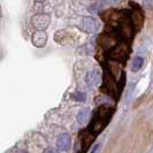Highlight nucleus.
<instances>
[{"label":"nucleus","mask_w":153,"mask_h":153,"mask_svg":"<svg viewBox=\"0 0 153 153\" xmlns=\"http://www.w3.org/2000/svg\"><path fill=\"white\" fill-rule=\"evenodd\" d=\"M113 112H114L113 108H111L109 106H100L92 119L90 127L86 130H84V132L94 138L97 136V134H99L100 131L106 127V124L109 122V120L113 115Z\"/></svg>","instance_id":"nucleus-1"},{"label":"nucleus","mask_w":153,"mask_h":153,"mask_svg":"<svg viewBox=\"0 0 153 153\" xmlns=\"http://www.w3.org/2000/svg\"><path fill=\"white\" fill-rule=\"evenodd\" d=\"M130 21H131V24H132L134 30H136V31L139 30V29L142 28V25H143V22H144V15H143L142 9L138 7L137 5L132 8V10H131Z\"/></svg>","instance_id":"nucleus-2"},{"label":"nucleus","mask_w":153,"mask_h":153,"mask_svg":"<svg viewBox=\"0 0 153 153\" xmlns=\"http://www.w3.org/2000/svg\"><path fill=\"white\" fill-rule=\"evenodd\" d=\"M79 29L86 33H93L98 29V23L92 17H83L79 23Z\"/></svg>","instance_id":"nucleus-3"},{"label":"nucleus","mask_w":153,"mask_h":153,"mask_svg":"<svg viewBox=\"0 0 153 153\" xmlns=\"http://www.w3.org/2000/svg\"><path fill=\"white\" fill-rule=\"evenodd\" d=\"M32 23H33V25H35L38 30L43 31L44 29H46V28L48 27L50 17L47 15H37L32 19Z\"/></svg>","instance_id":"nucleus-4"},{"label":"nucleus","mask_w":153,"mask_h":153,"mask_svg":"<svg viewBox=\"0 0 153 153\" xmlns=\"http://www.w3.org/2000/svg\"><path fill=\"white\" fill-rule=\"evenodd\" d=\"M56 146L61 151H67L70 147V137L68 134H62L56 139Z\"/></svg>","instance_id":"nucleus-5"},{"label":"nucleus","mask_w":153,"mask_h":153,"mask_svg":"<svg viewBox=\"0 0 153 153\" xmlns=\"http://www.w3.org/2000/svg\"><path fill=\"white\" fill-rule=\"evenodd\" d=\"M46 40H47V36H46V33L44 31L39 30L38 32H36L32 36V43L37 47H43L46 44Z\"/></svg>","instance_id":"nucleus-6"},{"label":"nucleus","mask_w":153,"mask_h":153,"mask_svg":"<svg viewBox=\"0 0 153 153\" xmlns=\"http://www.w3.org/2000/svg\"><path fill=\"white\" fill-rule=\"evenodd\" d=\"M100 74L98 70H92L90 73H88V75L85 77V82L89 86H94L99 82Z\"/></svg>","instance_id":"nucleus-7"},{"label":"nucleus","mask_w":153,"mask_h":153,"mask_svg":"<svg viewBox=\"0 0 153 153\" xmlns=\"http://www.w3.org/2000/svg\"><path fill=\"white\" fill-rule=\"evenodd\" d=\"M90 119V108L89 107H84L82 108L78 114H77V120L81 124H86L88 121Z\"/></svg>","instance_id":"nucleus-8"},{"label":"nucleus","mask_w":153,"mask_h":153,"mask_svg":"<svg viewBox=\"0 0 153 153\" xmlns=\"http://www.w3.org/2000/svg\"><path fill=\"white\" fill-rule=\"evenodd\" d=\"M143 62H144V59L142 56H137L135 58V60L132 62V66H131V70L132 71H137L140 69V67L143 66Z\"/></svg>","instance_id":"nucleus-9"},{"label":"nucleus","mask_w":153,"mask_h":153,"mask_svg":"<svg viewBox=\"0 0 153 153\" xmlns=\"http://www.w3.org/2000/svg\"><path fill=\"white\" fill-rule=\"evenodd\" d=\"M71 97H73L75 100H77V101H84L85 93H83V92H75V93L71 94Z\"/></svg>","instance_id":"nucleus-10"},{"label":"nucleus","mask_w":153,"mask_h":153,"mask_svg":"<svg viewBox=\"0 0 153 153\" xmlns=\"http://www.w3.org/2000/svg\"><path fill=\"white\" fill-rule=\"evenodd\" d=\"M44 153H59L56 150H54V149H51V147H48V149H46Z\"/></svg>","instance_id":"nucleus-11"},{"label":"nucleus","mask_w":153,"mask_h":153,"mask_svg":"<svg viewBox=\"0 0 153 153\" xmlns=\"http://www.w3.org/2000/svg\"><path fill=\"white\" fill-rule=\"evenodd\" d=\"M99 147H100L99 145H97V146H96V147H94V149H93V150H92V152H91V153H96V152H97V150H98Z\"/></svg>","instance_id":"nucleus-12"}]
</instances>
